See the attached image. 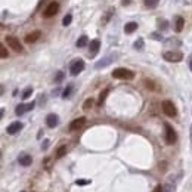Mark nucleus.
<instances>
[{
    "label": "nucleus",
    "instance_id": "1",
    "mask_svg": "<svg viewBox=\"0 0 192 192\" xmlns=\"http://www.w3.org/2000/svg\"><path fill=\"white\" fill-rule=\"evenodd\" d=\"M113 77L114 79H121V80H133L135 73L127 70V68H117V70L113 71Z\"/></svg>",
    "mask_w": 192,
    "mask_h": 192
},
{
    "label": "nucleus",
    "instance_id": "2",
    "mask_svg": "<svg viewBox=\"0 0 192 192\" xmlns=\"http://www.w3.org/2000/svg\"><path fill=\"white\" fill-rule=\"evenodd\" d=\"M83 70H84V61H83V59H75V61H73L71 65H70V73H71V75H79Z\"/></svg>",
    "mask_w": 192,
    "mask_h": 192
},
{
    "label": "nucleus",
    "instance_id": "3",
    "mask_svg": "<svg viewBox=\"0 0 192 192\" xmlns=\"http://www.w3.org/2000/svg\"><path fill=\"white\" fill-rule=\"evenodd\" d=\"M163 58L166 61H169V62H180L182 59H183V53L182 52H164Z\"/></svg>",
    "mask_w": 192,
    "mask_h": 192
},
{
    "label": "nucleus",
    "instance_id": "4",
    "mask_svg": "<svg viewBox=\"0 0 192 192\" xmlns=\"http://www.w3.org/2000/svg\"><path fill=\"white\" fill-rule=\"evenodd\" d=\"M164 129H166V142L169 143V145H173L176 141H177V135H176V132L173 130V127L170 124H164Z\"/></svg>",
    "mask_w": 192,
    "mask_h": 192
},
{
    "label": "nucleus",
    "instance_id": "5",
    "mask_svg": "<svg viewBox=\"0 0 192 192\" xmlns=\"http://www.w3.org/2000/svg\"><path fill=\"white\" fill-rule=\"evenodd\" d=\"M163 111H164V114L169 115V117H176V115H177L176 107L173 105V102L171 101H164L163 102Z\"/></svg>",
    "mask_w": 192,
    "mask_h": 192
},
{
    "label": "nucleus",
    "instance_id": "6",
    "mask_svg": "<svg viewBox=\"0 0 192 192\" xmlns=\"http://www.w3.org/2000/svg\"><path fill=\"white\" fill-rule=\"evenodd\" d=\"M6 43L9 45V47H12L15 52H22L24 49H22V46H21V43H19V40L17 39V37H12V36H7L6 37Z\"/></svg>",
    "mask_w": 192,
    "mask_h": 192
},
{
    "label": "nucleus",
    "instance_id": "7",
    "mask_svg": "<svg viewBox=\"0 0 192 192\" xmlns=\"http://www.w3.org/2000/svg\"><path fill=\"white\" fill-rule=\"evenodd\" d=\"M58 11H59V5H58L56 2H52V3L47 5V7H46L45 12H43V15H45L46 18L55 17V15L58 13Z\"/></svg>",
    "mask_w": 192,
    "mask_h": 192
},
{
    "label": "nucleus",
    "instance_id": "8",
    "mask_svg": "<svg viewBox=\"0 0 192 192\" xmlns=\"http://www.w3.org/2000/svg\"><path fill=\"white\" fill-rule=\"evenodd\" d=\"M34 102H31V103H19L17 108H15V114L17 115H24L25 113H28V111H31L34 108Z\"/></svg>",
    "mask_w": 192,
    "mask_h": 192
},
{
    "label": "nucleus",
    "instance_id": "9",
    "mask_svg": "<svg viewBox=\"0 0 192 192\" xmlns=\"http://www.w3.org/2000/svg\"><path fill=\"white\" fill-rule=\"evenodd\" d=\"M99 47H101V41H99L98 39L92 40L90 45H89V56H90V58L96 56V53L99 52Z\"/></svg>",
    "mask_w": 192,
    "mask_h": 192
},
{
    "label": "nucleus",
    "instance_id": "10",
    "mask_svg": "<svg viewBox=\"0 0 192 192\" xmlns=\"http://www.w3.org/2000/svg\"><path fill=\"white\" fill-rule=\"evenodd\" d=\"M24 127L22 123H19V121H15V123H12V124L7 126V129H6V132H7V135H15V133H18L19 130Z\"/></svg>",
    "mask_w": 192,
    "mask_h": 192
},
{
    "label": "nucleus",
    "instance_id": "11",
    "mask_svg": "<svg viewBox=\"0 0 192 192\" xmlns=\"http://www.w3.org/2000/svg\"><path fill=\"white\" fill-rule=\"evenodd\" d=\"M84 123H86V118H84V117L75 118L74 121H71V124H70V130H71V132H74V130L81 129V127L84 126Z\"/></svg>",
    "mask_w": 192,
    "mask_h": 192
},
{
    "label": "nucleus",
    "instance_id": "12",
    "mask_svg": "<svg viewBox=\"0 0 192 192\" xmlns=\"http://www.w3.org/2000/svg\"><path fill=\"white\" fill-rule=\"evenodd\" d=\"M58 123H59V118H58L56 114H49V115L46 117V124H47V127L53 129V127L58 126Z\"/></svg>",
    "mask_w": 192,
    "mask_h": 192
},
{
    "label": "nucleus",
    "instance_id": "13",
    "mask_svg": "<svg viewBox=\"0 0 192 192\" xmlns=\"http://www.w3.org/2000/svg\"><path fill=\"white\" fill-rule=\"evenodd\" d=\"M18 163L21 164V166H24V167H28L33 163V158H31V155H28V154H21L18 157Z\"/></svg>",
    "mask_w": 192,
    "mask_h": 192
},
{
    "label": "nucleus",
    "instance_id": "14",
    "mask_svg": "<svg viewBox=\"0 0 192 192\" xmlns=\"http://www.w3.org/2000/svg\"><path fill=\"white\" fill-rule=\"evenodd\" d=\"M40 36H41L40 31H33V33L27 34V36H25V43H36V41L40 39Z\"/></svg>",
    "mask_w": 192,
    "mask_h": 192
},
{
    "label": "nucleus",
    "instance_id": "15",
    "mask_svg": "<svg viewBox=\"0 0 192 192\" xmlns=\"http://www.w3.org/2000/svg\"><path fill=\"white\" fill-rule=\"evenodd\" d=\"M136 30H137V24H136V22H127V24L124 25V33H126V34L135 33Z\"/></svg>",
    "mask_w": 192,
    "mask_h": 192
},
{
    "label": "nucleus",
    "instance_id": "16",
    "mask_svg": "<svg viewBox=\"0 0 192 192\" xmlns=\"http://www.w3.org/2000/svg\"><path fill=\"white\" fill-rule=\"evenodd\" d=\"M183 25H185V19H183L182 17H177V18H176V24H175L176 33H180L182 30H183Z\"/></svg>",
    "mask_w": 192,
    "mask_h": 192
},
{
    "label": "nucleus",
    "instance_id": "17",
    "mask_svg": "<svg viewBox=\"0 0 192 192\" xmlns=\"http://www.w3.org/2000/svg\"><path fill=\"white\" fill-rule=\"evenodd\" d=\"M143 3H145V6H146V7L154 9V7H157V6H158L160 0H143Z\"/></svg>",
    "mask_w": 192,
    "mask_h": 192
},
{
    "label": "nucleus",
    "instance_id": "18",
    "mask_svg": "<svg viewBox=\"0 0 192 192\" xmlns=\"http://www.w3.org/2000/svg\"><path fill=\"white\" fill-rule=\"evenodd\" d=\"M87 43H89V39H87L86 36H81V37L77 40V47H84Z\"/></svg>",
    "mask_w": 192,
    "mask_h": 192
},
{
    "label": "nucleus",
    "instance_id": "19",
    "mask_svg": "<svg viewBox=\"0 0 192 192\" xmlns=\"http://www.w3.org/2000/svg\"><path fill=\"white\" fill-rule=\"evenodd\" d=\"M65 154H67V146H65V145H62V146L58 148V151H56V158H62Z\"/></svg>",
    "mask_w": 192,
    "mask_h": 192
},
{
    "label": "nucleus",
    "instance_id": "20",
    "mask_svg": "<svg viewBox=\"0 0 192 192\" xmlns=\"http://www.w3.org/2000/svg\"><path fill=\"white\" fill-rule=\"evenodd\" d=\"M73 89H74L73 84L67 86V89L62 92V98H64V99H67V98H70V96H71V93H73Z\"/></svg>",
    "mask_w": 192,
    "mask_h": 192
},
{
    "label": "nucleus",
    "instance_id": "21",
    "mask_svg": "<svg viewBox=\"0 0 192 192\" xmlns=\"http://www.w3.org/2000/svg\"><path fill=\"white\" fill-rule=\"evenodd\" d=\"M108 93H109V89H105L103 92H101V95H99V105L103 103V101H105V98L108 96Z\"/></svg>",
    "mask_w": 192,
    "mask_h": 192
},
{
    "label": "nucleus",
    "instance_id": "22",
    "mask_svg": "<svg viewBox=\"0 0 192 192\" xmlns=\"http://www.w3.org/2000/svg\"><path fill=\"white\" fill-rule=\"evenodd\" d=\"M111 61V58H107V59H103V61H99V62L96 64L95 67L99 70V68H102V67H105V65H108V62Z\"/></svg>",
    "mask_w": 192,
    "mask_h": 192
},
{
    "label": "nucleus",
    "instance_id": "23",
    "mask_svg": "<svg viewBox=\"0 0 192 192\" xmlns=\"http://www.w3.org/2000/svg\"><path fill=\"white\" fill-rule=\"evenodd\" d=\"M31 93H33V89H31V87H27L22 93V99H28L30 96H31Z\"/></svg>",
    "mask_w": 192,
    "mask_h": 192
},
{
    "label": "nucleus",
    "instance_id": "24",
    "mask_svg": "<svg viewBox=\"0 0 192 192\" xmlns=\"http://www.w3.org/2000/svg\"><path fill=\"white\" fill-rule=\"evenodd\" d=\"M71 21H73V15H70V13H68L67 17L62 19V24L67 27V25H70V24H71Z\"/></svg>",
    "mask_w": 192,
    "mask_h": 192
},
{
    "label": "nucleus",
    "instance_id": "25",
    "mask_svg": "<svg viewBox=\"0 0 192 192\" xmlns=\"http://www.w3.org/2000/svg\"><path fill=\"white\" fill-rule=\"evenodd\" d=\"M133 46H135V49H139V50H141L142 47H143V40H142V39H137L135 41V45H133Z\"/></svg>",
    "mask_w": 192,
    "mask_h": 192
},
{
    "label": "nucleus",
    "instance_id": "26",
    "mask_svg": "<svg viewBox=\"0 0 192 192\" xmlns=\"http://www.w3.org/2000/svg\"><path fill=\"white\" fill-rule=\"evenodd\" d=\"M62 80H64V73L62 71H58L56 75H55V81H56V83H61Z\"/></svg>",
    "mask_w": 192,
    "mask_h": 192
},
{
    "label": "nucleus",
    "instance_id": "27",
    "mask_svg": "<svg viewBox=\"0 0 192 192\" xmlns=\"http://www.w3.org/2000/svg\"><path fill=\"white\" fill-rule=\"evenodd\" d=\"M93 107V99H87V101L84 102V105H83V108H84V109H89V108H92Z\"/></svg>",
    "mask_w": 192,
    "mask_h": 192
},
{
    "label": "nucleus",
    "instance_id": "28",
    "mask_svg": "<svg viewBox=\"0 0 192 192\" xmlns=\"http://www.w3.org/2000/svg\"><path fill=\"white\" fill-rule=\"evenodd\" d=\"M0 56L3 58V59H5V58H7V50H6L5 46H0Z\"/></svg>",
    "mask_w": 192,
    "mask_h": 192
},
{
    "label": "nucleus",
    "instance_id": "29",
    "mask_svg": "<svg viewBox=\"0 0 192 192\" xmlns=\"http://www.w3.org/2000/svg\"><path fill=\"white\" fill-rule=\"evenodd\" d=\"M77 185H87V183H90V180H83V179H80V180L75 182Z\"/></svg>",
    "mask_w": 192,
    "mask_h": 192
},
{
    "label": "nucleus",
    "instance_id": "30",
    "mask_svg": "<svg viewBox=\"0 0 192 192\" xmlns=\"http://www.w3.org/2000/svg\"><path fill=\"white\" fill-rule=\"evenodd\" d=\"M158 25H160V27L163 25V30H166V28H167V25H169V24L166 22V21H161V19H160V21H158Z\"/></svg>",
    "mask_w": 192,
    "mask_h": 192
},
{
    "label": "nucleus",
    "instance_id": "31",
    "mask_svg": "<svg viewBox=\"0 0 192 192\" xmlns=\"http://www.w3.org/2000/svg\"><path fill=\"white\" fill-rule=\"evenodd\" d=\"M154 192H163V186H161V185H157L155 189H154Z\"/></svg>",
    "mask_w": 192,
    "mask_h": 192
},
{
    "label": "nucleus",
    "instance_id": "32",
    "mask_svg": "<svg viewBox=\"0 0 192 192\" xmlns=\"http://www.w3.org/2000/svg\"><path fill=\"white\" fill-rule=\"evenodd\" d=\"M121 2H123V5H130V3H132V0H121Z\"/></svg>",
    "mask_w": 192,
    "mask_h": 192
},
{
    "label": "nucleus",
    "instance_id": "33",
    "mask_svg": "<svg viewBox=\"0 0 192 192\" xmlns=\"http://www.w3.org/2000/svg\"><path fill=\"white\" fill-rule=\"evenodd\" d=\"M189 70L192 71V55H191V58H189Z\"/></svg>",
    "mask_w": 192,
    "mask_h": 192
},
{
    "label": "nucleus",
    "instance_id": "34",
    "mask_svg": "<svg viewBox=\"0 0 192 192\" xmlns=\"http://www.w3.org/2000/svg\"><path fill=\"white\" fill-rule=\"evenodd\" d=\"M22 192H24V191H22Z\"/></svg>",
    "mask_w": 192,
    "mask_h": 192
}]
</instances>
